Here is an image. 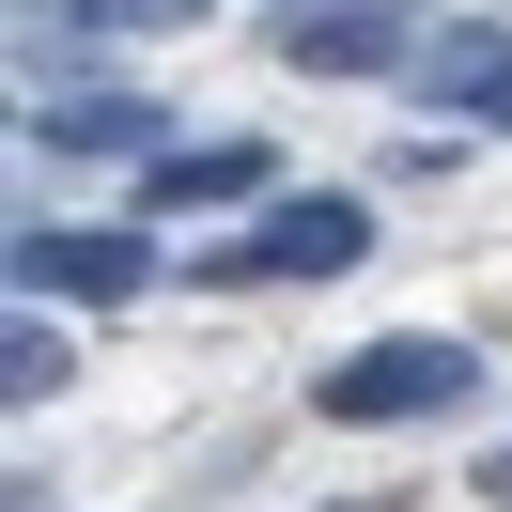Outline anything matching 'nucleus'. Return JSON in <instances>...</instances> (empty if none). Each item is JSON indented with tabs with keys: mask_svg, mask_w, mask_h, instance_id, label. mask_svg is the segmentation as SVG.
Segmentation results:
<instances>
[{
	"mask_svg": "<svg viewBox=\"0 0 512 512\" xmlns=\"http://www.w3.org/2000/svg\"><path fill=\"white\" fill-rule=\"evenodd\" d=\"M0 280L32 295V311H140V295H156V233H140V218H109V233H78V218H16Z\"/></svg>",
	"mask_w": 512,
	"mask_h": 512,
	"instance_id": "f257e3e1",
	"label": "nucleus"
},
{
	"mask_svg": "<svg viewBox=\"0 0 512 512\" xmlns=\"http://www.w3.org/2000/svg\"><path fill=\"white\" fill-rule=\"evenodd\" d=\"M311 404H326V419H357V435L466 419V404H481V357H466V342H357V357H326V373H311Z\"/></svg>",
	"mask_w": 512,
	"mask_h": 512,
	"instance_id": "f03ea898",
	"label": "nucleus"
},
{
	"mask_svg": "<svg viewBox=\"0 0 512 512\" xmlns=\"http://www.w3.org/2000/svg\"><path fill=\"white\" fill-rule=\"evenodd\" d=\"M357 249H373V202L357 187H295V202H264L233 249H202V280L218 295H249V280H342Z\"/></svg>",
	"mask_w": 512,
	"mask_h": 512,
	"instance_id": "7ed1b4c3",
	"label": "nucleus"
},
{
	"mask_svg": "<svg viewBox=\"0 0 512 512\" xmlns=\"http://www.w3.org/2000/svg\"><path fill=\"white\" fill-rule=\"evenodd\" d=\"M419 0H295V32H280V63H311V78H404L419 63Z\"/></svg>",
	"mask_w": 512,
	"mask_h": 512,
	"instance_id": "20e7f679",
	"label": "nucleus"
},
{
	"mask_svg": "<svg viewBox=\"0 0 512 512\" xmlns=\"http://www.w3.org/2000/svg\"><path fill=\"white\" fill-rule=\"evenodd\" d=\"M16 140H32V171H63V156H156V94H125V78H94V94H63V109H16Z\"/></svg>",
	"mask_w": 512,
	"mask_h": 512,
	"instance_id": "39448f33",
	"label": "nucleus"
},
{
	"mask_svg": "<svg viewBox=\"0 0 512 512\" xmlns=\"http://www.w3.org/2000/svg\"><path fill=\"white\" fill-rule=\"evenodd\" d=\"M264 187H280L264 140H187V156L140 171V218H218V202H264Z\"/></svg>",
	"mask_w": 512,
	"mask_h": 512,
	"instance_id": "423d86ee",
	"label": "nucleus"
},
{
	"mask_svg": "<svg viewBox=\"0 0 512 512\" xmlns=\"http://www.w3.org/2000/svg\"><path fill=\"white\" fill-rule=\"evenodd\" d=\"M404 94H435V109H481V125H512V32H435L404 63Z\"/></svg>",
	"mask_w": 512,
	"mask_h": 512,
	"instance_id": "0eeeda50",
	"label": "nucleus"
},
{
	"mask_svg": "<svg viewBox=\"0 0 512 512\" xmlns=\"http://www.w3.org/2000/svg\"><path fill=\"white\" fill-rule=\"evenodd\" d=\"M0 388H16V404H47V388H63V326H16V342H0Z\"/></svg>",
	"mask_w": 512,
	"mask_h": 512,
	"instance_id": "6e6552de",
	"label": "nucleus"
},
{
	"mask_svg": "<svg viewBox=\"0 0 512 512\" xmlns=\"http://www.w3.org/2000/svg\"><path fill=\"white\" fill-rule=\"evenodd\" d=\"M481 497H497V512H512V450H481Z\"/></svg>",
	"mask_w": 512,
	"mask_h": 512,
	"instance_id": "1a4fd4ad",
	"label": "nucleus"
},
{
	"mask_svg": "<svg viewBox=\"0 0 512 512\" xmlns=\"http://www.w3.org/2000/svg\"><path fill=\"white\" fill-rule=\"evenodd\" d=\"M342 512H388V497H342Z\"/></svg>",
	"mask_w": 512,
	"mask_h": 512,
	"instance_id": "9d476101",
	"label": "nucleus"
}]
</instances>
